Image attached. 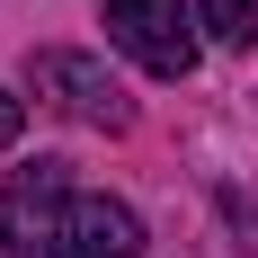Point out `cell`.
Returning <instances> with one entry per match:
<instances>
[{
	"mask_svg": "<svg viewBox=\"0 0 258 258\" xmlns=\"http://www.w3.org/2000/svg\"><path fill=\"white\" fill-rule=\"evenodd\" d=\"M72 214H80L72 160H27L9 178V205H0V258H62Z\"/></svg>",
	"mask_w": 258,
	"mask_h": 258,
	"instance_id": "6da1fadb",
	"label": "cell"
},
{
	"mask_svg": "<svg viewBox=\"0 0 258 258\" xmlns=\"http://www.w3.org/2000/svg\"><path fill=\"white\" fill-rule=\"evenodd\" d=\"M214 45H258V0H196Z\"/></svg>",
	"mask_w": 258,
	"mask_h": 258,
	"instance_id": "5b68a950",
	"label": "cell"
},
{
	"mask_svg": "<svg viewBox=\"0 0 258 258\" xmlns=\"http://www.w3.org/2000/svg\"><path fill=\"white\" fill-rule=\"evenodd\" d=\"M62 258H143V223H134V205H116V196H80Z\"/></svg>",
	"mask_w": 258,
	"mask_h": 258,
	"instance_id": "277c9868",
	"label": "cell"
},
{
	"mask_svg": "<svg viewBox=\"0 0 258 258\" xmlns=\"http://www.w3.org/2000/svg\"><path fill=\"white\" fill-rule=\"evenodd\" d=\"M27 80H36V98H45L53 116H72V125H98V134H125V125H134V98L107 80V62H98V53L45 45L36 62H27Z\"/></svg>",
	"mask_w": 258,
	"mask_h": 258,
	"instance_id": "3957f363",
	"label": "cell"
},
{
	"mask_svg": "<svg viewBox=\"0 0 258 258\" xmlns=\"http://www.w3.org/2000/svg\"><path fill=\"white\" fill-rule=\"evenodd\" d=\"M18 125H27V107L9 98V89H0V152H9V143H18Z\"/></svg>",
	"mask_w": 258,
	"mask_h": 258,
	"instance_id": "8992f818",
	"label": "cell"
},
{
	"mask_svg": "<svg viewBox=\"0 0 258 258\" xmlns=\"http://www.w3.org/2000/svg\"><path fill=\"white\" fill-rule=\"evenodd\" d=\"M196 9L187 0H107V45L125 53V62H143L152 80H187L196 72Z\"/></svg>",
	"mask_w": 258,
	"mask_h": 258,
	"instance_id": "7a4b0ae2",
	"label": "cell"
}]
</instances>
